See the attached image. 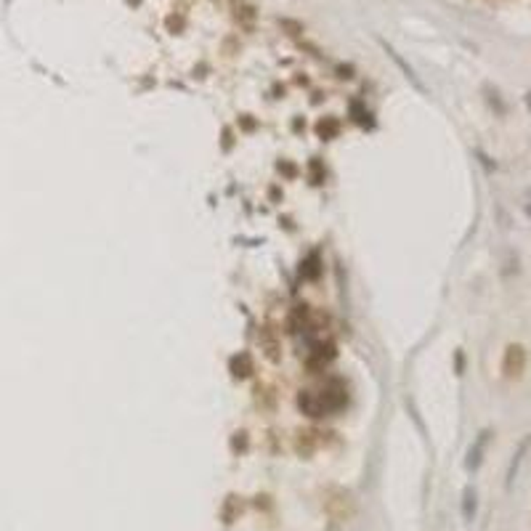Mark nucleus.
Instances as JSON below:
<instances>
[{
	"instance_id": "nucleus-2",
	"label": "nucleus",
	"mask_w": 531,
	"mask_h": 531,
	"mask_svg": "<svg viewBox=\"0 0 531 531\" xmlns=\"http://www.w3.org/2000/svg\"><path fill=\"white\" fill-rule=\"evenodd\" d=\"M327 513L335 521H345V518L354 513V500L345 489H332L327 494Z\"/></svg>"
},
{
	"instance_id": "nucleus-7",
	"label": "nucleus",
	"mask_w": 531,
	"mask_h": 531,
	"mask_svg": "<svg viewBox=\"0 0 531 531\" xmlns=\"http://www.w3.org/2000/svg\"><path fill=\"white\" fill-rule=\"evenodd\" d=\"M231 372H234V377H239V380L250 377V372H252L250 356H247V354H239V356L231 358Z\"/></svg>"
},
{
	"instance_id": "nucleus-5",
	"label": "nucleus",
	"mask_w": 531,
	"mask_h": 531,
	"mask_svg": "<svg viewBox=\"0 0 531 531\" xmlns=\"http://www.w3.org/2000/svg\"><path fill=\"white\" fill-rule=\"evenodd\" d=\"M476 513H478V491L473 486H467L463 491V518L470 523V521H476Z\"/></svg>"
},
{
	"instance_id": "nucleus-8",
	"label": "nucleus",
	"mask_w": 531,
	"mask_h": 531,
	"mask_svg": "<svg viewBox=\"0 0 531 531\" xmlns=\"http://www.w3.org/2000/svg\"><path fill=\"white\" fill-rule=\"evenodd\" d=\"M239 510H242V502H239V497H228L224 504V523H234L239 516Z\"/></svg>"
},
{
	"instance_id": "nucleus-4",
	"label": "nucleus",
	"mask_w": 531,
	"mask_h": 531,
	"mask_svg": "<svg viewBox=\"0 0 531 531\" xmlns=\"http://www.w3.org/2000/svg\"><path fill=\"white\" fill-rule=\"evenodd\" d=\"M298 404H300V409H303L308 417H321V414H327V412H324V404H321V398H319V393H308V391H303L300 398H298Z\"/></svg>"
},
{
	"instance_id": "nucleus-9",
	"label": "nucleus",
	"mask_w": 531,
	"mask_h": 531,
	"mask_svg": "<svg viewBox=\"0 0 531 531\" xmlns=\"http://www.w3.org/2000/svg\"><path fill=\"white\" fill-rule=\"evenodd\" d=\"M263 348H266V356H271V361H279L282 358V354H279V340L268 332V335H263Z\"/></svg>"
},
{
	"instance_id": "nucleus-3",
	"label": "nucleus",
	"mask_w": 531,
	"mask_h": 531,
	"mask_svg": "<svg viewBox=\"0 0 531 531\" xmlns=\"http://www.w3.org/2000/svg\"><path fill=\"white\" fill-rule=\"evenodd\" d=\"M489 430H483V433H478V438L473 441V446L467 449V457H465V467L470 470V473H476L481 463H483V451H486V441H489Z\"/></svg>"
},
{
	"instance_id": "nucleus-10",
	"label": "nucleus",
	"mask_w": 531,
	"mask_h": 531,
	"mask_svg": "<svg viewBox=\"0 0 531 531\" xmlns=\"http://www.w3.org/2000/svg\"><path fill=\"white\" fill-rule=\"evenodd\" d=\"M317 131L321 133V136H327V138H330V136L337 131V128H335V122H330V119H321V122L317 125Z\"/></svg>"
},
{
	"instance_id": "nucleus-6",
	"label": "nucleus",
	"mask_w": 531,
	"mask_h": 531,
	"mask_svg": "<svg viewBox=\"0 0 531 531\" xmlns=\"http://www.w3.org/2000/svg\"><path fill=\"white\" fill-rule=\"evenodd\" d=\"M531 446V436L518 446L516 451V457H513V465H510V470H507V486H513L516 483V476H518V467H521V463H523V457H526V451H529Z\"/></svg>"
},
{
	"instance_id": "nucleus-1",
	"label": "nucleus",
	"mask_w": 531,
	"mask_h": 531,
	"mask_svg": "<svg viewBox=\"0 0 531 531\" xmlns=\"http://www.w3.org/2000/svg\"><path fill=\"white\" fill-rule=\"evenodd\" d=\"M526 370V348L518 343H510L504 348L502 356V374L507 380H518Z\"/></svg>"
}]
</instances>
